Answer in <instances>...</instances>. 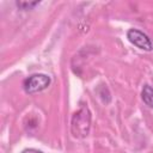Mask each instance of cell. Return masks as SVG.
<instances>
[{
    "label": "cell",
    "mask_w": 153,
    "mask_h": 153,
    "mask_svg": "<svg viewBox=\"0 0 153 153\" xmlns=\"http://www.w3.org/2000/svg\"><path fill=\"white\" fill-rule=\"evenodd\" d=\"M50 81H51V79L47 74H42V73L32 74L24 80L23 87H24V91L26 93L33 94V93H37V92L45 90L50 85Z\"/></svg>",
    "instance_id": "2"
},
{
    "label": "cell",
    "mask_w": 153,
    "mask_h": 153,
    "mask_svg": "<svg viewBox=\"0 0 153 153\" xmlns=\"http://www.w3.org/2000/svg\"><path fill=\"white\" fill-rule=\"evenodd\" d=\"M127 38L129 39L130 43H133L134 45H136L137 48H140L142 50L151 51L153 49V44H152L149 37L137 29H129L127 32Z\"/></svg>",
    "instance_id": "3"
},
{
    "label": "cell",
    "mask_w": 153,
    "mask_h": 153,
    "mask_svg": "<svg viewBox=\"0 0 153 153\" xmlns=\"http://www.w3.org/2000/svg\"><path fill=\"white\" fill-rule=\"evenodd\" d=\"M39 1H17L16 5L22 10H31L35 6H37Z\"/></svg>",
    "instance_id": "5"
},
{
    "label": "cell",
    "mask_w": 153,
    "mask_h": 153,
    "mask_svg": "<svg viewBox=\"0 0 153 153\" xmlns=\"http://www.w3.org/2000/svg\"><path fill=\"white\" fill-rule=\"evenodd\" d=\"M91 128V112L86 105H82L72 117L71 131L74 137H85Z\"/></svg>",
    "instance_id": "1"
},
{
    "label": "cell",
    "mask_w": 153,
    "mask_h": 153,
    "mask_svg": "<svg viewBox=\"0 0 153 153\" xmlns=\"http://www.w3.org/2000/svg\"><path fill=\"white\" fill-rule=\"evenodd\" d=\"M141 98L143 100V103L149 106L151 109H153V88L149 85H145L142 87L141 91Z\"/></svg>",
    "instance_id": "4"
},
{
    "label": "cell",
    "mask_w": 153,
    "mask_h": 153,
    "mask_svg": "<svg viewBox=\"0 0 153 153\" xmlns=\"http://www.w3.org/2000/svg\"><path fill=\"white\" fill-rule=\"evenodd\" d=\"M22 153H43V152H41V151H38V149H35V148H26V149H24Z\"/></svg>",
    "instance_id": "6"
}]
</instances>
